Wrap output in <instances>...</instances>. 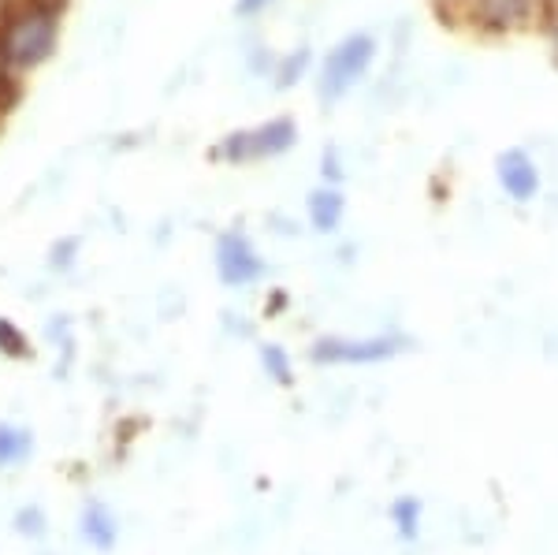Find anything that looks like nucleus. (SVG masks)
I'll return each instance as SVG.
<instances>
[{"instance_id": "nucleus-13", "label": "nucleus", "mask_w": 558, "mask_h": 555, "mask_svg": "<svg viewBox=\"0 0 558 555\" xmlns=\"http://www.w3.org/2000/svg\"><path fill=\"white\" fill-rule=\"evenodd\" d=\"M260 362H265L268 377L279 381V384H294V373H291V362H287V351L283 347H272L268 343L265 351H260Z\"/></svg>"}, {"instance_id": "nucleus-17", "label": "nucleus", "mask_w": 558, "mask_h": 555, "mask_svg": "<svg viewBox=\"0 0 558 555\" xmlns=\"http://www.w3.org/2000/svg\"><path fill=\"white\" fill-rule=\"evenodd\" d=\"M436 4H439V12H444L447 20H451V15L458 20V15H462V8L470 4V0H436Z\"/></svg>"}, {"instance_id": "nucleus-3", "label": "nucleus", "mask_w": 558, "mask_h": 555, "mask_svg": "<svg viewBox=\"0 0 558 555\" xmlns=\"http://www.w3.org/2000/svg\"><path fill=\"white\" fill-rule=\"evenodd\" d=\"M299 142V123L291 116H276V120L260 123V128H250V131H235L220 142V154L223 160L231 165H250V160H272V157H283L294 149Z\"/></svg>"}, {"instance_id": "nucleus-19", "label": "nucleus", "mask_w": 558, "mask_h": 555, "mask_svg": "<svg viewBox=\"0 0 558 555\" xmlns=\"http://www.w3.org/2000/svg\"><path fill=\"white\" fill-rule=\"evenodd\" d=\"M260 8H268V0H239V15H257Z\"/></svg>"}, {"instance_id": "nucleus-15", "label": "nucleus", "mask_w": 558, "mask_h": 555, "mask_svg": "<svg viewBox=\"0 0 558 555\" xmlns=\"http://www.w3.org/2000/svg\"><path fill=\"white\" fill-rule=\"evenodd\" d=\"M539 31L547 34V41H551V52H555V60H558V8H547L544 26H539Z\"/></svg>"}, {"instance_id": "nucleus-1", "label": "nucleus", "mask_w": 558, "mask_h": 555, "mask_svg": "<svg viewBox=\"0 0 558 555\" xmlns=\"http://www.w3.org/2000/svg\"><path fill=\"white\" fill-rule=\"evenodd\" d=\"M376 52H380V45H376V38L368 31H354V34H347L343 41L331 45V52L320 64V101L324 105L343 101L350 89L373 71Z\"/></svg>"}, {"instance_id": "nucleus-18", "label": "nucleus", "mask_w": 558, "mask_h": 555, "mask_svg": "<svg viewBox=\"0 0 558 555\" xmlns=\"http://www.w3.org/2000/svg\"><path fill=\"white\" fill-rule=\"evenodd\" d=\"M0 347H4V351H23V339L8 333V325H0Z\"/></svg>"}, {"instance_id": "nucleus-12", "label": "nucleus", "mask_w": 558, "mask_h": 555, "mask_svg": "<svg viewBox=\"0 0 558 555\" xmlns=\"http://www.w3.org/2000/svg\"><path fill=\"white\" fill-rule=\"evenodd\" d=\"M26 451H31V436L20 433V429H4V425H0V467L26 459Z\"/></svg>"}, {"instance_id": "nucleus-10", "label": "nucleus", "mask_w": 558, "mask_h": 555, "mask_svg": "<svg viewBox=\"0 0 558 555\" xmlns=\"http://www.w3.org/2000/svg\"><path fill=\"white\" fill-rule=\"evenodd\" d=\"M310 60H313V52L305 49V45H302V49H294L291 57L279 60V64H276V86L279 89L299 86L302 79H305V71H310Z\"/></svg>"}, {"instance_id": "nucleus-4", "label": "nucleus", "mask_w": 558, "mask_h": 555, "mask_svg": "<svg viewBox=\"0 0 558 555\" xmlns=\"http://www.w3.org/2000/svg\"><path fill=\"white\" fill-rule=\"evenodd\" d=\"M407 351V339L395 333L380 336H365V339H343V336H328L313 343V362L320 365H373L387 362V358Z\"/></svg>"}, {"instance_id": "nucleus-20", "label": "nucleus", "mask_w": 558, "mask_h": 555, "mask_svg": "<svg viewBox=\"0 0 558 555\" xmlns=\"http://www.w3.org/2000/svg\"><path fill=\"white\" fill-rule=\"evenodd\" d=\"M547 8H558V0H547Z\"/></svg>"}, {"instance_id": "nucleus-7", "label": "nucleus", "mask_w": 558, "mask_h": 555, "mask_svg": "<svg viewBox=\"0 0 558 555\" xmlns=\"http://www.w3.org/2000/svg\"><path fill=\"white\" fill-rule=\"evenodd\" d=\"M216 268H220V280L231 283V288H246V283L260 280L265 273V262L254 250L250 239H242L239 231H223L216 239Z\"/></svg>"}, {"instance_id": "nucleus-6", "label": "nucleus", "mask_w": 558, "mask_h": 555, "mask_svg": "<svg viewBox=\"0 0 558 555\" xmlns=\"http://www.w3.org/2000/svg\"><path fill=\"white\" fill-rule=\"evenodd\" d=\"M495 183H499V191L514 205H529V202H536L539 186H544V176H539L536 160L529 157L525 149L510 146L495 157Z\"/></svg>"}, {"instance_id": "nucleus-16", "label": "nucleus", "mask_w": 558, "mask_h": 555, "mask_svg": "<svg viewBox=\"0 0 558 555\" xmlns=\"http://www.w3.org/2000/svg\"><path fill=\"white\" fill-rule=\"evenodd\" d=\"M15 526H20V530L23 533H38L41 530V526H45V518H41V511H34V507H31V511H23L20 518H15Z\"/></svg>"}, {"instance_id": "nucleus-14", "label": "nucleus", "mask_w": 558, "mask_h": 555, "mask_svg": "<svg viewBox=\"0 0 558 555\" xmlns=\"http://www.w3.org/2000/svg\"><path fill=\"white\" fill-rule=\"evenodd\" d=\"M320 176H324V183H328V186H339V183H343V165H339V154H336V146H328V149H324V160H320Z\"/></svg>"}, {"instance_id": "nucleus-2", "label": "nucleus", "mask_w": 558, "mask_h": 555, "mask_svg": "<svg viewBox=\"0 0 558 555\" xmlns=\"http://www.w3.org/2000/svg\"><path fill=\"white\" fill-rule=\"evenodd\" d=\"M544 15L547 0H470L458 23L484 38H514V34L539 31Z\"/></svg>"}, {"instance_id": "nucleus-9", "label": "nucleus", "mask_w": 558, "mask_h": 555, "mask_svg": "<svg viewBox=\"0 0 558 555\" xmlns=\"http://www.w3.org/2000/svg\"><path fill=\"white\" fill-rule=\"evenodd\" d=\"M83 533H86V541L94 544V548H112V544H116V522H112V515H108V507L86 504Z\"/></svg>"}, {"instance_id": "nucleus-11", "label": "nucleus", "mask_w": 558, "mask_h": 555, "mask_svg": "<svg viewBox=\"0 0 558 555\" xmlns=\"http://www.w3.org/2000/svg\"><path fill=\"white\" fill-rule=\"evenodd\" d=\"M391 518H395V526H399L402 541H417V533H421V504H417V499H413V496L395 499Z\"/></svg>"}, {"instance_id": "nucleus-8", "label": "nucleus", "mask_w": 558, "mask_h": 555, "mask_svg": "<svg viewBox=\"0 0 558 555\" xmlns=\"http://www.w3.org/2000/svg\"><path fill=\"white\" fill-rule=\"evenodd\" d=\"M305 213H310V224L313 231H320V236H331V231H339V224L347 217V194L339 191V186H317V191H310V198H305Z\"/></svg>"}, {"instance_id": "nucleus-5", "label": "nucleus", "mask_w": 558, "mask_h": 555, "mask_svg": "<svg viewBox=\"0 0 558 555\" xmlns=\"http://www.w3.org/2000/svg\"><path fill=\"white\" fill-rule=\"evenodd\" d=\"M57 41V20L49 12H26L4 34V57L15 68H34Z\"/></svg>"}]
</instances>
